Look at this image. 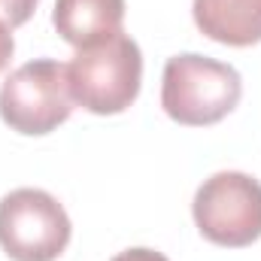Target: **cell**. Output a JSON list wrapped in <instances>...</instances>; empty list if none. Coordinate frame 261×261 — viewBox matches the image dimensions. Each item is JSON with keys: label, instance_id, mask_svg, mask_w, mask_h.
Instances as JSON below:
<instances>
[{"label": "cell", "instance_id": "obj_8", "mask_svg": "<svg viewBox=\"0 0 261 261\" xmlns=\"http://www.w3.org/2000/svg\"><path fill=\"white\" fill-rule=\"evenodd\" d=\"M37 3H40V0H0V21H3L9 31H12V28H21V24L34 15Z\"/></svg>", "mask_w": 261, "mask_h": 261}, {"label": "cell", "instance_id": "obj_6", "mask_svg": "<svg viewBox=\"0 0 261 261\" xmlns=\"http://www.w3.org/2000/svg\"><path fill=\"white\" fill-rule=\"evenodd\" d=\"M192 15L213 43L234 49L261 43V0H195Z\"/></svg>", "mask_w": 261, "mask_h": 261}, {"label": "cell", "instance_id": "obj_10", "mask_svg": "<svg viewBox=\"0 0 261 261\" xmlns=\"http://www.w3.org/2000/svg\"><path fill=\"white\" fill-rule=\"evenodd\" d=\"M12 52H15V40H12V31L0 21V73L6 70L9 64V58H12Z\"/></svg>", "mask_w": 261, "mask_h": 261}, {"label": "cell", "instance_id": "obj_9", "mask_svg": "<svg viewBox=\"0 0 261 261\" xmlns=\"http://www.w3.org/2000/svg\"><path fill=\"white\" fill-rule=\"evenodd\" d=\"M113 261H170V258H164V255L155 252V249H143V246H137V249H125V252H119Z\"/></svg>", "mask_w": 261, "mask_h": 261}, {"label": "cell", "instance_id": "obj_4", "mask_svg": "<svg viewBox=\"0 0 261 261\" xmlns=\"http://www.w3.org/2000/svg\"><path fill=\"white\" fill-rule=\"evenodd\" d=\"M197 231L225 249L252 246L261 237V182L240 170H222L195 192Z\"/></svg>", "mask_w": 261, "mask_h": 261}, {"label": "cell", "instance_id": "obj_3", "mask_svg": "<svg viewBox=\"0 0 261 261\" xmlns=\"http://www.w3.org/2000/svg\"><path fill=\"white\" fill-rule=\"evenodd\" d=\"M73 113L67 64L37 58L21 64L0 85V119L24 137H43L64 125Z\"/></svg>", "mask_w": 261, "mask_h": 261}, {"label": "cell", "instance_id": "obj_7", "mask_svg": "<svg viewBox=\"0 0 261 261\" xmlns=\"http://www.w3.org/2000/svg\"><path fill=\"white\" fill-rule=\"evenodd\" d=\"M125 0H55L52 24L61 40L85 49L97 40H107L122 31Z\"/></svg>", "mask_w": 261, "mask_h": 261}, {"label": "cell", "instance_id": "obj_1", "mask_svg": "<svg viewBox=\"0 0 261 261\" xmlns=\"http://www.w3.org/2000/svg\"><path fill=\"white\" fill-rule=\"evenodd\" d=\"M67 82L73 103H79L82 110L94 116H119L140 94L143 82L140 46L119 31L107 40L76 49V55L67 64Z\"/></svg>", "mask_w": 261, "mask_h": 261}, {"label": "cell", "instance_id": "obj_5", "mask_svg": "<svg viewBox=\"0 0 261 261\" xmlns=\"http://www.w3.org/2000/svg\"><path fill=\"white\" fill-rule=\"evenodd\" d=\"M70 234L67 210L43 189H15L0 200V249L12 261H55Z\"/></svg>", "mask_w": 261, "mask_h": 261}, {"label": "cell", "instance_id": "obj_2", "mask_svg": "<svg viewBox=\"0 0 261 261\" xmlns=\"http://www.w3.org/2000/svg\"><path fill=\"white\" fill-rule=\"evenodd\" d=\"M240 94H243L240 73L216 58L186 52L167 58L164 64L161 107L173 122L186 128H206L222 122L228 113H234Z\"/></svg>", "mask_w": 261, "mask_h": 261}]
</instances>
